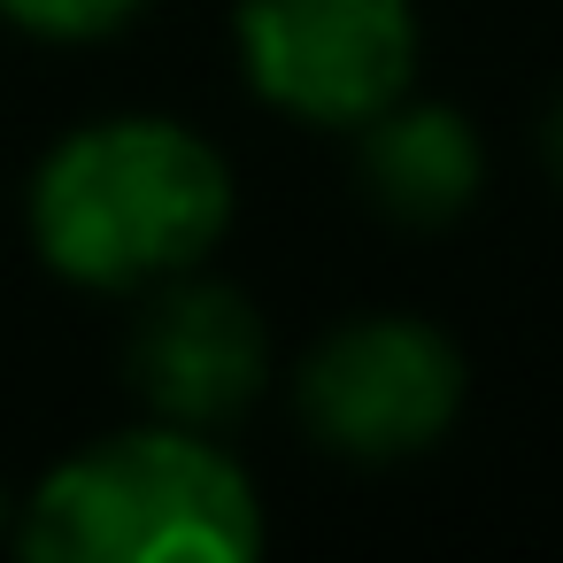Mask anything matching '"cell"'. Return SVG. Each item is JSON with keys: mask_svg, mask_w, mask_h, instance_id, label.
Here are the masks:
<instances>
[{"mask_svg": "<svg viewBox=\"0 0 563 563\" xmlns=\"http://www.w3.org/2000/svg\"><path fill=\"white\" fill-rule=\"evenodd\" d=\"M232 224L224 155L170 117L70 132L32 178V247L70 286L132 294L194 271Z\"/></svg>", "mask_w": 563, "mask_h": 563, "instance_id": "obj_1", "label": "cell"}, {"mask_svg": "<svg viewBox=\"0 0 563 563\" xmlns=\"http://www.w3.org/2000/svg\"><path fill=\"white\" fill-rule=\"evenodd\" d=\"M255 548V486L186 424L70 455L24 509V555L40 563H247Z\"/></svg>", "mask_w": 563, "mask_h": 563, "instance_id": "obj_2", "label": "cell"}, {"mask_svg": "<svg viewBox=\"0 0 563 563\" xmlns=\"http://www.w3.org/2000/svg\"><path fill=\"white\" fill-rule=\"evenodd\" d=\"M240 70L301 124H371L417 70L409 0H240Z\"/></svg>", "mask_w": 563, "mask_h": 563, "instance_id": "obj_3", "label": "cell"}, {"mask_svg": "<svg viewBox=\"0 0 563 563\" xmlns=\"http://www.w3.org/2000/svg\"><path fill=\"white\" fill-rule=\"evenodd\" d=\"M463 409V355L417 317H355L301 363V417L332 455H424Z\"/></svg>", "mask_w": 563, "mask_h": 563, "instance_id": "obj_4", "label": "cell"}, {"mask_svg": "<svg viewBox=\"0 0 563 563\" xmlns=\"http://www.w3.org/2000/svg\"><path fill=\"white\" fill-rule=\"evenodd\" d=\"M271 378V340L247 294L232 286H178L132 332V386L178 424L240 417Z\"/></svg>", "mask_w": 563, "mask_h": 563, "instance_id": "obj_5", "label": "cell"}, {"mask_svg": "<svg viewBox=\"0 0 563 563\" xmlns=\"http://www.w3.org/2000/svg\"><path fill=\"white\" fill-rule=\"evenodd\" d=\"M363 186L401 224H448L478 201L486 155L455 109H378L363 124Z\"/></svg>", "mask_w": 563, "mask_h": 563, "instance_id": "obj_6", "label": "cell"}, {"mask_svg": "<svg viewBox=\"0 0 563 563\" xmlns=\"http://www.w3.org/2000/svg\"><path fill=\"white\" fill-rule=\"evenodd\" d=\"M147 0H0V16L40 32V40H101L117 24H132Z\"/></svg>", "mask_w": 563, "mask_h": 563, "instance_id": "obj_7", "label": "cell"}, {"mask_svg": "<svg viewBox=\"0 0 563 563\" xmlns=\"http://www.w3.org/2000/svg\"><path fill=\"white\" fill-rule=\"evenodd\" d=\"M548 163H555V178H563V109L548 117Z\"/></svg>", "mask_w": 563, "mask_h": 563, "instance_id": "obj_8", "label": "cell"}, {"mask_svg": "<svg viewBox=\"0 0 563 563\" xmlns=\"http://www.w3.org/2000/svg\"><path fill=\"white\" fill-rule=\"evenodd\" d=\"M0 517H9V494H0Z\"/></svg>", "mask_w": 563, "mask_h": 563, "instance_id": "obj_9", "label": "cell"}]
</instances>
